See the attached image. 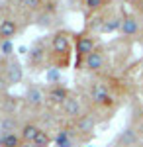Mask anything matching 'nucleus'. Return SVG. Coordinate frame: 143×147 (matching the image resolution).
<instances>
[{
    "label": "nucleus",
    "instance_id": "f257e3e1",
    "mask_svg": "<svg viewBox=\"0 0 143 147\" xmlns=\"http://www.w3.org/2000/svg\"><path fill=\"white\" fill-rule=\"evenodd\" d=\"M82 61H84V69L90 71V73H100L102 69L106 67V57H104V53L98 51V49H94L92 53H88Z\"/></svg>",
    "mask_w": 143,
    "mask_h": 147
},
{
    "label": "nucleus",
    "instance_id": "f03ea898",
    "mask_svg": "<svg viewBox=\"0 0 143 147\" xmlns=\"http://www.w3.org/2000/svg\"><path fill=\"white\" fill-rule=\"evenodd\" d=\"M141 26H139V20L133 16V14H127L121 18V26H120V34L125 35V37H133V35L139 34Z\"/></svg>",
    "mask_w": 143,
    "mask_h": 147
},
{
    "label": "nucleus",
    "instance_id": "7ed1b4c3",
    "mask_svg": "<svg viewBox=\"0 0 143 147\" xmlns=\"http://www.w3.org/2000/svg\"><path fill=\"white\" fill-rule=\"evenodd\" d=\"M90 96H92V100L96 102L98 106H112V94L108 92V88L104 86V84H94L92 88H90Z\"/></svg>",
    "mask_w": 143,
    "mask_h": 147
},
{
    "label": "nucleus",
    "instance_id": "20e7f679",
    "mask_svg": "<svg viewBox=\"0 0 143 147\" xmlns=\"http://www.w3.org/2000/svg\"><path fill=\"white\" fill-rule=\"evenodd\" d=\"M63 112H65L67 118H73V120H78L82 116V104L78 98L75 96H69L65 102H63Z\"/></svg>",
    "mask_w": 143,
    "mask_h": 147
},
{
    "label": "nucleus",
    "instance_id": "39448f33",
    "mask_svg": "<svg viewBox=\"0 0 143 147\" xmlns=\"http://www.w3.org/2000/svg\"><path fill=\"white\" fill-rule=\"evenodd\" d=\"M96 49V41H94V37L92 35H78L77 39V55L80 59H84L88 53H92Z\"/></svg>",
    "mask_w": 143,
    "mask_h": 147
},
{
    "label": "nucleus",
    "instance_id": "423d86ee",
    "mask_svg": "<svg viewBox=\"0 0 143 147\" xmlns=\"http://www.w3.org/2000/svg\"><path fill=\"white\" fill-rule=\"evenodd\" d=\"M94 125H96V120L92 114H82L77 120V131L82 134V136H90L94 131Z\"/></svg>",
    "mask_w": 143,
    "mask_h": 147
},
{
    "label": "nucleus",
    "instance_id": "0eeeda50",
    "mask_svg": "<svg viewBox=\"0 0 143 147\" xmlns=\"http://www.w3.org/2000/svg\"><path fill=\"white\" fill-rule=\"evenodd\" d=\"M137 143H139V134L133 127L123 129L120 136H118V145L120 147H135Z\"/></svg>",
    "mask_w": 143,
    "mask_h": 147
},
{
    "label": "nucleus",
    "instance_id": "6e6552de",
    "mask_svg": "<svg viewBox=\"0 0 143 147\" xmlns=\"http://www.w3.org/2000/svg\"><path fill=\"white\" fill-rule=\"evenodd\" d=\"M16 34H18V24L14 22V20H10V18L0 20V39H2V41L14 37Z\"/></svg>",
    "mask_w": 143,
    "mask_h": 147
},
{
    "label": "nucleus",
    "instance_id": "1a4fd4ad",
    "mask_svg": "<svg viewBox=\"0 0 143 147\" xmlns=\"http://www.w3.org/2000/svg\"><path fill=\"white\" fill-rule=\"evenodd\" d=\"M26 100H28L30 106H41L45 102V94L37 84H32V86L26 90Z\"/></svg>",
    "mask_w": 143,
    "mask_h": 147
},
{
    "label": "nucleus",
    "instance_id": "9d476101",
    "mask_svg": "<svg viewBox=\"0 0 143 147\" xmlns=\"http://www.w3.org/2000/svg\"><path fill=\"white\" fill-rule=\"evenodd\" d=\"M10 84H18L24 77V71L20 67V63H16V61H10L8 63V69H6V75H4Z\"/></svg>",
    "mask_w": 143,
    "mask_h": 147
},
{
    "label": "nucleus",
    "instance_id": "9b49d317",
    "mask_svg": "<svg viewBox=\"0 0 143 147\" xmlns=\"http://www.w3.org/2000/svg\"><path fill=\"white\" fill-rule=\"evenodd\" d=\"M47 98L53 102V104H59V106H63V102L69 98V92H67L65 86H61V84H55V86L49 90Z\"/></svg>",
    "mask_w": 143,
    "mask_h": 147
},
{
    "label": "nucleus",
    "instance_id": "f8f14e48",
    "mask_svg": "<svg viewBox=\"0 0 143 147\" xmlns=\"http://www.w3.org/2000/svg\"><path fill=\"white\" fill-rule=\"evenodd\" d=\"M51 47H53L55 53H69L71 51V41L65 34H57L51 41Z\"/></svg>",
    "mask_w": 143,
    "mask_h": 147
},
{
    "label": "nucleus",
    "instance_id": "ddd939ff",
    "mask_svg": "<svg viewBox=\"0 0 143 147\" xmlns=\"http://www.w3.org/2000/svg\"><path fill=\"white\" fill-rule=\"evenodd\" d=\"M57 147H73L75 145V137H73V129H63L59 131L55 137Z\"/></svg>",
    "mask_w": 143,
    "mask_h": 147
},
{
    "label": "nucleus",
    "instance_id": "4468645a",
    "mask_svg": "<svg viewBox=\"0 0 143 147\" xmlns=\"http://www.w3.org/2000/svg\"><path fill=\"white\" fill-rule=\"evenodd\" d=\"M20 141H22V136H18V134H0V147H18L20 145Z\"/></svg>",
    "mask_w": 143,
    "mask_h": 147
},
{
    "label": "nucleus",
    "instance_id": "2eb2a0df",
    "mask_svg": "<svg viewBox=\"0 0 143 147\" xmlns=\"http://www.w3.org/2000/svg\"><path fill=\"white\" fill-rule=\"evenodd\" d=\"M37 134H39V127H37V125H33V124H26V125L22 127V134H20V136H22L24 141L32 143L33 139H35V136H37Z\"/></svg>",
    "mask_w": 143,
    "mask_h": 147
},
{
    "label": "nucleus",
    "instance_id": "dca6fc26",
    "mask_svg": "<svg viewBox=\"0 0 143 147\" xmlns=\"http://www.w3.org/2000/svg\"><path fill=\"white\" fill-rule=\"evenodd\" d=\"M121 26V18H112V20H104L102 24V34H112V32H120Z\"/></svg>",
    "mask_w": 143,
    "mask_h": 147
},
{
    "label": "nucleus",
    "instance_id": "f3484780",
    "mask_svg": "<svg viewBox=\"0 0 143 147\" xmlns=\"http://www.w3.org/2000/svg\"><path fill=\"white\" fill-rule=\"evenodd\" d=\"M51 143V137L47 136V131H43V129H39V134L35 136V139L32 141L33 147H47Z\"/></svg>",
    "mask_w": 143,
    "mask_h": 147
},
{
    "label": "nucleus",
    "instance_id": "a211bd4d",
    "mask_svg": "<svg viewBox=\"0 0 143 147\" xmlns=\"http://www.w3.org/2000/svg\"><path fill=\"white\" fill-rule=\"evenodd\" d=\"M106 0H84V6H86L90 12H98L102 6H104Z\"/></svg>",
    "mask_w": 143,
    "mask_h": 147
},
{
    "label": "nucleus",
    "instance_id": "6ab92c4d",
    "mask_svg": "<svg viewBox=\"0 0 143 147\" xmlns=\"http://www.w3.org/2000/svg\"><path fill=\"white\" fill-rule=\"evenodd\" d=\"M41 57H43L41 47H35V49L30 51V63H39V61H41Z\"/></svg>",
    "mask_w": 143,
    "mask_h": 147
},
{
    "label": "nucleus",
    "instance_id": "aec40b11",
    "mask_svg": "<svg viewBox=\"0 0 143 147\" xmlns=\"http://www.w3.org/2000/svg\"><path fill=\"white\" fill-rule=\"evenodd\" d=\"M20 4H22L24 8H30V10H37V8L41 6V0H20Z\"/></svg>",
    "mask_w": 143,
    "mask_h": 147
},
{
    "label": "nucleus",
    "instance_id": "412c9836",
    "mask_svg": "<svg viewBox=\"0 0 143 147\" xmlns=\"http://www.w3.org/2000/svg\"><path fill=\"white\" fill-rule=\"evenodd\" d=\"M12 51H14V47H12L10 39H6V41H2V45H0V53H2L4 57H8V55H12Z\"/></svg>",
    "mask_w": 143,
    "mask_h": 147
},
{
    "label": "nucleus",
    "instance_id": "4be33fe9",
    "mask_svg": "<svg viewBox=\"0 0 143 147\" xmlns=\"http://www.w3.org/2000/svg\"><path fill=\"white\" fill-rule=\"evenodd\" d=\"M8 86H10V82H8V79L0 75V92H4L6 88H8Z\"/></svg>",
    "mask_w": 143,
    "mask_h": 147
},
{
    "label": "nucleus",
    "instance_id": "5701e85b",
    "mask_svg": "<svg viewBox=\"0 0 143 147\" xmlns=\"http://www.w3.org/2000/svg\"><path fill=\"white\" fill-rule=\"evenodd\" d=\"M47 79H49V80H53V82H55V80L59 79V73H57V71H51V73L47 75Z\"/></svg>",
    "mask_w": 143,
    "mask_h": 147
},
{
    "label": "nucleus",
    "instance_id": "b1692460",
    "mask_svg": "<svg viewBox=\"0 0 143 147\" xmlns=\"http://www.w3.org/2000/svg\"><path fill=\"white\" fill-rule=\"evenodd\" d=\"M141 32H143V30H141Z\"/></svg>",
    "mask_w": 143,
    "mask_h": 147
}]
</instances>
